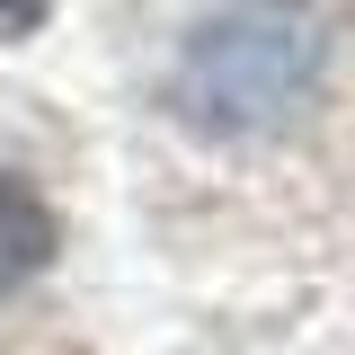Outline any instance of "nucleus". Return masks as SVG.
Returning a JSON list of instances; mask_svg holds the SVG:
<instances>
[{
    "instance_id": "nucleus-1",
    "label": "nucleus",
    "mask_w": 355,
    "mask_h": 355,
    "mask_svg": "<svg viewBox=\"0 0 355 355\" xmlns=\"http://www.w3.org/2000/svg\"><path fill=\"white\" fill-rule=\"evenodd\" d=\"M329 71V27L311 0H231L178 53V107L205 133H266L302 116Z\"/></svg>"
},
{
    "instance_id": "nucleus-2",
    "label": "nucleus",
    "mask_w": 355,
    "mask_h": 355,
    "mask_svg": "<svg viewBox=\"0 0 355 355\" xmlns=\"http://www.w3.org/2000/svg\"><path fill=\"white\" fill-rule=\"evenodd\" d=\"M53 249H62L53 205H44L18 169H0V302H9L18 284H36L44 266H53Z\"/></svg>"
},
{
    "instance_id": "nucleus-3",
    "label": "nucleus",
    "mask_w": 355,
    "mask_h": 355,
    "mask_svg": "<svg viewBox=\"0 0 355 355\" xmlns=\"http://www.w3.org/2000/svg\"><path fill=\"white\" fill-rule=\"evenodd\" d=\"M53 0H0V36H36Z\"/></svg>"
}]
</instances>
